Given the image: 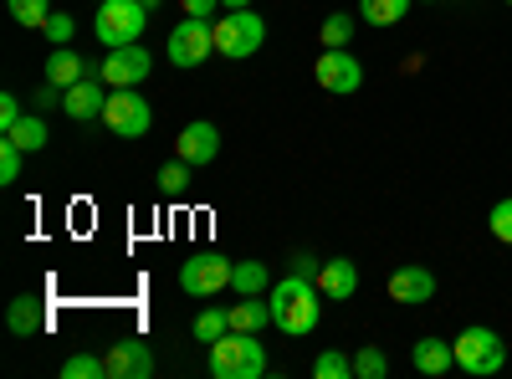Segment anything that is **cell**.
<instances>
[{"label":"cell","mask_w":512,"mask_h":379,"mask_svg":"<svg viewBox=\"0 0 512 379\" xmlns=\"http://www.w3.org/2000/svg\"><path fill=\"white\" fill-rule=\"evenodd\" d=\"M318 282L313 277H297L287 272L277 287H267V303H272V323L287 333V339H308V333H318Z\"/></svg>","instance_id":"1"},{"label":"cell","mask_w":512,"mask_h":379,"mask_svg":"<svg viewBox=\"0 0 512 379\" xmlns=\"http://www.w3.org/2000/svg\"><path fill=\"white\" fill-rule=\"evenodd\" d=\"M210 374L216 379H262L267 374V349L256 333L226 328L216 344H210Z\"/></svg>","instance_id":"2"},{"label":"cell","mask_w":512,"mask_h":379,"mask_svg":"<svg viewBox=\"0 0 512 379\" xmlns=\"http://www.w3.org/2000/svg\"><path fill=\"white\" fill-rule=\"evenodd\" d=\"M149 26V6L144 0H98V16H93V36L103 47H134Z\"/></svg>","instance_id":"3"},{"label":"cell","mask_w":512,"mask_h":379,"mask_svg":"<svg viewBox=\"0 0 512 379\" xmlns=\"http://www.w3.org/2000/svg\"><path fill=\"white\" fill-rule=\"evenodd\" d=\"M210 26H216V57H231V62L256 57V52H262V41H267V21L256 16L251 6L246 11H226Z\"/></svg>","instance_id":"4"},{"label":"cell","mask_w":512,"mask_h":379,"mask_svg":"<svg viewBox=\"0 0 512 379\" xmlns=\"http://www.w3.org/2000/svg\"><path fill=\"white\" fill-rule=\"evenodd\" d=\"M451 349H456V369H466L472 379L497 374V369L507 364V344H502V333H497V328H482V323L466 328Z\"/></svg>","instance_id":"5"},{"label":"cell","mask_w":512,"mask_h":379,"mask_svg":"<svg viewBox=\"0 0 512 379\" xmlns=\"http://www.w3.org/2000/svg\"><path fill=\"white\" fill-rule=\"evenodd\" d=\"M236 277V262L221 257V251H195L190 262H180V292L185 298H216L226 292Z\"/></svg>","instance_id":"6"},{"label":"cell","mask_w":512,"mask_h":379,"mask_svg":"<svg viewBox=\"0 0 512 379\" xmlns=\"http://www.w3.org/2000/svg\"><path fill=\"white\" fill-rule=\"evenodd\" d=\"M103 123L113 129V139H144L154 129V108L139 88H108V108Z\"/></svg>","instance_id":"7"},{"label":"cell","mask_w":512,"mask_h":379,"mask_svg":"<svg viewBox=\"0 0 512 379\" xmlns=\"http://www.w3.org/2000/svg\"><path fill=\"white\" fill-rule=\"evenodd\" d=\"M164 57L175 62V67H200L205 57H216V26L210 21H200V16H185L175 31H169V41H164Z\"/></svg>","instance_id":"8"},{"label":"cell","mask_w":512,"mask_h":379,"mask_svg":"<svg viewBox=\"0 0 512 379\" xmlns=\"http://www.w3.org/2000/svg\"><path fill=\"white\" fill-rule=\"evenodd\" d=\"M313 72H318V88L333 93V98H349V93L364 88V62L349 47H323V57H318Z\"/></svg>","instance_id":"9"},{"label":"cell","mask_w":512,"mask_h":379,"mask_svg":"<svg viewBox=\"0 0 512 379\" xmlns=\"http://www.w3.org/2000/svg\"><path fill=\"white\" fill-rule=\"evenodd\" d=\"M149 72H154V52H144L139 41L134 47H113L103 57V67H98V77L108 82V88H139Z\"/></svg>","instance_id":"10"},{"label":"cell","mask_w":512,"mask_h":379,"mask_svg":"<svg viewBox=\"0 0 512 379\" xmlns=\"http://www.w3.org/2000/svg\"><path fill=\"white\" fill-rule=\"evenodd\" d=\"M103 359H108L113 379H149L154 374V344H144V339H113Z\"/></svg>","instance_id":"11"},{"label":"cell","mask_w":512,"mask_h":379,"mask_svg":"<svg viewBox=\"0 0 512 379\" xmlns=\"http://www.w3.org/2000/svg\"><path fill=\"white\" fill-rule=\"evenodd\" d=\"M216 154H221V129H216V123H210V118L185 123L180 139H175V159H185V164H195V170H200V164H210Z\"/></svg>","instance_id":"12"},{"label":"cell","mask_w":512,"mask_h":379,"mask_svg":"<svg viewBox=\"0 0 512 379\" xmlns=\"http://www.w3.org/2000/svg\"><path fill=\"white\" fill-rule=\"evenodd\" d=\"M62 108H67L72 123H93V118H103V108H108V82H103V77H82V82H72V88L62 93Z\"/></svg>","instance_id":"13"},{"label":"cell","mask_w":512,"mask_h":379,"mask_svg":"<svg viewBox=\"0 0 512 379\" xmlns=\"http://www.w3.org/2000/svg\"><path fill=\"white\" fill-rule=\"evenodd\" d=\"M390 298L405 303V308L431 303V298H436V272H431V267H400V272L390 277Z\"/></svg>","instance_id":"14"},{"label":"cell","mask_w":512,"mask_h":379,"mask_svg":"<svg viewBox=\"0 0 512 379\" xmlns=\"http://www.w3.org/2000/svg\"><path fill=\"white\" fill-rule=\"evenodd\" d=\"M318 292H323V298H333V303H349L354 292H359V262H349V257L323 262V272H318Z\"/></svg>","instance_id":"15"},{"label":"cell","mask_w":512,"mask_h":379,"mask_svg":"<svg viewBox=\"0 0 512 379\" xmlns=\"http://www.w3.org/2000/svg\"><path fill=\"white\" fill-rule=\"evenodd\" d=\"M6 323L16 339H36V333H47V303L36 298V292H21V298L6 308Z\"/></svg>","instance_id":"16"},{"label":"cell","mask_w":512,"mask_h":379,"mask_svg":"<svg viewBox=\"0 0 512 379\" xmlns=\"http://www.w3.org/2000/svg\"><path fill=\"white\" fill-rule=\"evenodd\" d=\"M410 364L420 369V374H431V379H441L451 364H456V349L446 344V339H420L415 349H410Z\"/></svg>","instance_id":"17"},{"label":"cell","mask_w":512,"mask_h":379,"mask_svg":"<svg viewBox=\"0 0 512 379\" xmlns=\"http://www.w3.org/2000/svg\"><path fill=\"white\" fill-rule=\"evenodd\" d=\"M82 77H88V67H82L77 47H52V57H47V82H57V88L67 93L72 82H82Z\"/></svg>","instance_id":"18"},{"label":"cell","mask_w":512,"mask_h":379,"mask_svg":"<svg viewBox=\"0 0 512 379\" xmlns=\"http://www.w3.org/2000/svg\"><path fill=\"white\" fill-rule=\"evenodd\" d=\"M226 313H231V328H241V333H262L272 323V303H262V298H241Z\"/></svg>","instance_id":"19"},{"label":"cell","mask_w":512,"mask_h":379,"mask_svg":"<svg viewBox=\"0 0 512 379\" xmlns=\"http://www.w3.org/2000/svg\"><path fill=\"white\" fill-rule=\"evenodd\" d=\"M410 6H415V0H359V16L369 26H400L410 16Z\"/></svg>","instance_id":"20"},{"label":"cell","mask_w":512,"mask_h":379,"mask_svg":"<svg viewBox=\"0 0 512 379\" xmlns=\"http://www.w3.org/2000/svg\"><path fill=\"white\" fill-rule=\"evenodd\" d=\"M6 139H11V144H21L26 154H41V149H47V139H52V134H47V123H41V113H26V118L16 123V129H11Z\"/></svg>","instance_id":"21"},{"label":"cell","mask_w":512,"mask_h":379,"mask_svg":"<svg viewBox=\"0 0 512 379\" xmlns=\"http://www.w3.org/2000/svg\"><path fill=\"white\" fill-rule=\"evenodd\" d=\"M231 287L241 292V298H262V292L272 287V272H267L262 262H236V277H231Z\"/></svg>","instance_id":"22"},{"label":"cell","mask_w":512,"mask_h":379,"mask_svg":"<svg viewBox=\"0 0 512 379\" xmlns=\"http://www.w3.org/2000/svg\"><path fill=\"white\" fill-rule=\"evenodd\" d=\"M354 26H359V16H349V11H333V16H323V26H318V41H323V47H349Z\"/></svg>","instance_id":"23"},{"label":"cell","mask_w":512,"mask_h":379,"mask_svg":"<svg viewBox=\"0 0 512 379\" xmlns=\"http://www.w3.org/2000/svg\"><path fill=\"white\" fill-rule=\"evenodd\" d=\"M154 180H159V190H164V195H185V190H190V180H195V164H185V159H169Z\"/></svg>","instance_id":"24"},{"label":"cell","mask_w":512,"mask_h":379,"mask_svg":"<svg viewBox=\"0 0 512 379\" xmlns=\"http://www.w3.org/2000/svg\"><path fill=\"white\" fill-rule=\"evenodd\" d=\"M226 328H231V313H226V308H205V313H195V339H200V344H216Z\"/></svg>","instance_id":"25"},{"label":"cell","mask_w":512,"mask_h":379,"mask_svg":"<svg viewBox=\"0 0 512 379\" xmlns=\"http://www.w3.org/2000/svg\"><path fill=\"white\" fill-rule=\"evenodd\" d=\"M108 374V359H98V354H72V359H62V379H103Z\"/></svg>","instance_id":"26"},{"label":"cell","mask_w":512,"mask_h":379,"mask_svg":"<svg viewBox=\"0 0 512 379\" xmlns=\"http://www.w3.org/2000/svg\"><path fill=\"white\" fill-rule=\"evenodd\" d=\"M313 374H318V379H354V359L338 354V349H323V354L313 359Z\"/></svg>","instance_id":"27"},{"label":"cell","mask_w":512,"mask_h":379,"mask_svg":"<svg viewBox=\"0 0 512 379\" xmlns=\"http://www.w3.org/2000/svg\"><path fill=\"white\" fill-rule=\"evenodd\" d=\"M11 6V16H16V26H47V16H52V0H6Z\"/></svg>","instance_id":"28"},{"label":"cell","mask_w":512,"mask_h":379,"mask_svg":"<svg viewBox=\"0 0 512 379\" xmlns=\"http://www.w3.org/2000/svg\"><path fill=\"white\" fill-rule=\"evenodd\" d=\"M21 159H26V149H21V144L0 139V185H16V180H21Z\"/></svg>","instance_id":"29"},{"label":"cell","mask_w":512,"mask_h":379,"mask_svg":"<svg viewBox=\"0 0 512 379\" xmlns=\"http://www.w3.org/2000/svg\"><path fill=\"white\" fill-rule=\"evenodd\" d=\"M390 374V359H384L379 349H359L354 354V379H384Z\"/></svg>","instance_id":"30"},{"label":"cell","mask_w":512,"mask_h":379,"mask_svg":"<svg viewBox=\"0 0 512 379\" xmlns=\"http://www.w3.org/2000/svg\"><path fill=\"white\" fill-rule=\"evenodd\" d=\"M487 231H492V236H497L502 246H512V195L492 205V216H487Z\"/></svg>","instance_id":"31"},{"label":"cell","mask_w":512,"mask_h":379,"mask_svg":"<svg viewBox=\"0 0 512 379\" xmlns=\"http://www.w3.org/2000/svg\"><path fill=\"white\" fill-rule=\"evenodd\" d=\"M41 31H47V41H52V47H72V41H77V21L72 16H47V26H41Z\"/></svg>","instance_id":"32"},{"label":"cell","mask_w":512,"mask_h":379,"mask_svg":"<svg viewBox=\"0 0 512 379\" xmlns=\"http://www.w3.org/2000/svg\"><path fill=\"white\" fill-rule=\"evenodd\" d=\"M21 118H26V113H21V98H11V93H6V98H0V134H11Z\"/></svg>","instance_id":"33"},{"label":"cell","mask_w":512,"mask_h":379,"mask_svg":"<svg viewBox=\"0 0 512 379\" xmlns=\"http://www.w3.org/2000/svg\"><path fill=\"white\" fill-rule=\"evenodd\" d=\"M57 103H62V88H57V82H47V88L31 93V108H36V113H47V108H57Z\"/></svg>","instance_id":"34"},{"label":"cell","mask_w":512,"mask_h":379,"mask_svg":"<svg viewBox=\"0 0 512 379\" xmlns=\"http://www.w3.org/2000/svg\"><path fill=\"white\" fill-rule=\"evenodd\" d=\"M292 272H297V277H313V282H318V272H323V262L313 257V251H297V257H292Z\"/></svg>","instance_id":"35"},{"label":"cell","mask_w":512,"mask_h":379,"mask_svg":"<svg viewBox=\"0 0 512 379\" xmlns=\"http://www.w3.org/2000/svg\"><path fill=\"white\" fill-rule=\"evenodd\" d=\"M180 6H185V16H200V21H210V16H216V6H221V0H180Z\"/></svg>","instance_id":"36"},{"label":"cell","mask_w":512,"mask_h":379,"mask_svg":"<svg viewBox=\"0 0 512 379\" xmlns=\"http://www.w3.org/2000/svg\"><path fill=\"white\" fill-rule=\"evenodd\" d=\"M221 6H226V11H246V6H251V0H221Z\"/></svg>","instance_id":"37"},{"label":"cell","mask_w":512,"mask_h":379,"mask_svg":"<svg viewBox=\"0 0 512 379\" xmlns=\"http://www.w3.org/2000/svg\"><path fill=\"white\" fill-rule=\"evenodd\" d=\"M144 6H149V11H159V6H164V0H144Z\"/></svg>","instance_id":"38"},{"label":"cell","mask_w":512,"mask_h":379,"mask_svg":"<svg viewBox=\"0 0 512 379\" xmlns=\"http://www.w3.org/2000/svg\"><path fill=\"white\" fill-rule=\"evenodd\" d=\"M420 6H436V0H420Z\"/></svg>","instance_id":"39"},{"label":"cell","mask_w":512,"mask_h":379,"mask_svg":"<svg viewBox=\"0 0 512 379\" xmlns=\"http://www.w3.org/2000/svg\"><path fill=\"white\" fill-rule=\"evenodd\" d=\"M502 6H512V0H502Z\"/></svg>","instance_id":"40"}]
</instances>
